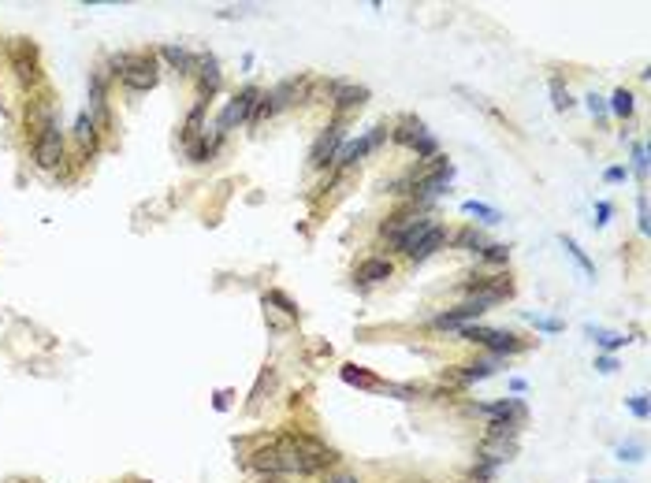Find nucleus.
Instances as JSON below:
<instances>
[{
    "mask_svg": "<svg viewBox=\"0 0 651 483\" xmlns=\"http://www.w3.org/2000/svg\"><path fill=\"white\" fill-rule=\"evenodd\" d=\"M462 338H465V342H476V346L491 349L495 357H503V354H517V349H521L517 335L499 331V328H480V323H465V328H462Z\"/></svg>",
    "mask_w": 651,
    "mask_h": 483,
    "instance_id": "3",
    "label": "nucleus"
},
{
    "mask_svg": "<svg viewBox=\"0 0 651 483\" xmlns=\"http://www.w3.org/2000/svg\"><path fill=\"white\" fill-rule=\"evenodd\" d=\"M633 108H636V101H633V94H629V89H614V97H610L607 112H614L618 120H629V115H633Z\"/></svg>",
    "mask_w": 651,
    "mask_h": 483,
    "instance_id": "20",
    "label": "nucleus"
},
{
    "mask_svg": "<svg viewBox=\"0 0 651 483\" xmlns=\"http://www.w3.org/2000/svg\"><path fill=\"white\" fill-rule=\"evenodd\" d=\"M562 245H566V253H569V257H573V260H577V264H581V271H584V276H595V264H592L588 257H584V250H581V245L569 238V234H562Z\"/></svg>",
    "mask_w": 651,
    "mask_h": 483,
    "instance_id": "25",
    "label": "nucleus"
},
{
    "mask_svg": "<svg viewBox=\"0 0 651 483\" xmlns=\"http://www.w3.org/2000/svg\"><path fill=\"white\" fill-rule=\"evenodd\" d=\"M331 483H358L354 476H346V472H339V476H331Z\"/></svg>",
    "mask_w": 651,
    "mask_h": 483,
    "instance_id": "41",
    "label": "nucleus"
},
{
    "mask_svg": "<svg viewBox=\"0 0 651 483\" xmlns=\"http://www.w3.org/2000/svg\"><path fill=\"white\" fill-rule=\"evenodd\" d=\"M265 305H279L286 316H298V305H294L286 294H279V290H268V294H265Z\"/></svg>",
    "mask_w": 651,
    "mask_h": 483,
    "instance_id": "29",
    "label": "nucleus"
},
{
    "mask_svg": "<svg viewBox=\"0 0 651 483\" xmlns=\"http://www.w3.org/2000/svg\"><path fill=\"white\" fill-rule=\"evenodd\" d=\"M417 219H421V212H417V208H402V212H395V216H391L387 224H384V238H391V242L398 245V242L410 234V227L417 224Z\"/></svg>",
    "mask_w": 651,
    "mask_h": 483,
    "instance_id": "12",
    "label": "nucleus"
},
{
    "mask_svg": "<svg viewBox=\"0 0 651 483\" xmlns=\"http://www.w3.org/2000/svg\"><path fill=\"white\" fill-rule=\"evenodd\" d=\"M63 153H68V141H63V130L56 123H49L45 130H37V134H34V164L42 167V172L60 167Z\"/></svg>",
    "mask_w": 651,
    "mask_h": 483,
    "instance_id": "1",
    "label": "nucleus"
},
{
    "mask_svg": "<svg viewBox=\"0 0 651 483\" xmlns=\"http://www.w3.org/2000/svg\"><path fill=\"white\" fill-rule=\"evenodd\" d=\"M476 257L491 260V264H506V260H510V250H506V245H484V250H480Z\"/></svg>",
    "mask_w": 651,
    "mask_h": 483,
    "instance_id": "30",
    "label": "nucleus"
},
{
    "mask_svg": "<svg viewBox=\"0 0 651 483\" xmlns=\"http://www.w3.org/2000/svg\"><path fill=\"white\" fill-rule=\"evenodd\" d=\"M462 212H465V216H476L480 224H488V227L503 224V212H499V208H491V205H484V201H465Z\"/></svg>",
    "mask_w": 651,
    "mask_h": 483,
    "instance_id": "18",
    "label": "nucleus"
},
{
    "mask_svg": "<svg viewBox=\"0 0 651 483\" xmlns=\"http://www.w3.org/2000/svg\"><path fill=\"white\" fill-rule=\"evenodd\" d=\"M11 63H15L19 82H37V52H34L30 41H19L11 49Z\"/></svg>",
    "mask_w": 651,
    "mask_h": 483,
    "instance_id": "10",
    "label": "nucleus"
},
{
    "mask_svg": "<svg viewBox=\"0 0 651 483\" xmlns=\"http://www.w3.org/2000/svg\"><path fill=\"white\" fill-rule=\"evenodd\" d=\"M391 276H395V264H391L387 257H369V260H361L358 271H354V279L365 283V286H372V283H387Z\"/></svg>",
    "mask_w": 651,
    "mask_h": 483,
    "instance_id": "9",
    "label": "nucleus"
},
{
    "mask_svg": "<svg viewBox=\"0 0 651 483\" xmlns=\"http://www.w3.org/2000/svg\"><path fill=\"white\" fill-rule=\"evenodd\" d=\"M636 208H640V231L647 234V231H651V224H647V193H640V198H636Z\"/></svg>",
    "mask_w": 651,
    "mask_h": 483,
    "instance_id": "38",
    "label": "nucleus"
},
{
    "mask_svg": "<svg viewBox=\"0 0 651 483\" xmlns=\"http://www.w3.org/2000/svg\"><path fill=\"white\" fill-rule=\"evenodd\" d=\"M603 179L607 182H625V179H629V167H618L614 164V167H607V172H603Z\"/></svg>",
    "mask_w": 651,
    "mask_h": 483,
    "instance_id": "34",
    "label": "nucleus"
},
{
    "mask_svg": "<svg viewBox=\"0 0 651 483\" xmlns=\"http://www.w3.org/2000/svg\"><path fill=\"white\" fill-rule=\"evenodd\" d=\"M198 86H201V101L213 97L220 89V63H216V56H208V52L198 60Z\"/></svg>",
    "mask_w": 651,
    "mask_h": 483,
    "instance_id": "14",
    "label": "nucleus"
},
{
    "mask_svg": "<svg viewBox=\"0 0 651 483\" xmlns=\"http://www.w3.org/2000/svg\"><path fill=\"white\" fill-rule=\"evenodd\" d=\"M156 56H160V60H168V63H172L175 71H182V75H190V71H194V63H198V60H194V56H190V52L182 49V45H164L160 52H156Z\"/></svg>",
    "mask_w": 651,
    "mask_h": 483,
    "instance_id": "16",
    "label": "nucleus"
},
{
    "mask_svg": "<svg viewBox=\"0 0 651 483\" xmlns=\"http://www.w3.org/2000/svg\"><path fill=\"white\" fill-rule=\"evenodd\" d=\"M413 153L421 156V160H436V156H439V141H436L432 134H424V138L413 141Z\"/></svg>",
    "mask_w": 651,
    "mask_h": 483,
    "instance_id": "27",
    "label": "nucleus"
},
{
    "mask_svg": "<svg viewBox=\"0 0 651 483\" xmlns=\"http://www.w3.org/2000/svg\"><path fill=\"white\" fill-rule=\"evenodd\" d=\"M260 483H279V479H260Z\"/></svg>",
    "mask_w": 651,
    "mask_h": 483,
    "instance_id": "42",
    "label": "nucleus"
},
{
    "mask_svg": "<svg viewBox=\"0 0 651 483\" xmlns=\"http://www.w3.org/2000/svg\"><path fill=\"white\" fill-rule=\"evenodd\" d=\"M130 60H134V52H115V56L108 60V71H112L115 78H120V75L130 67Z\"/></svg>",
    "mask_w": 651,
    "mask_h": 483,
    "instance_id": "32",
    "label": "nucleus"
},
{
    "mask_svg": "<svg viewBox=\"0 0 651 483\" xmlns=\"http://www.w3.org/2000/svg\"><path fill=\"white\" fill-rule=\"evenodd\" d=\"M276 446H283V450L298 453V458H302V461H309L312 468H317V472H320L324 465H331V461H335V458H331V450L324 446V442H317L312 435H302V432H298V435H283V439L276 442Z\"/></svg>",
    "mask_w": 651,
    "mask_h": 483,
    "instance_id": "5",
    "label": "nucleus"
},
{
    "mask_svg": "<svg viewBox=\"0 0 651 483\" xmlns=\"http://www.w3.org/2000/svg\"><path fill=\"white\" fill-rule=\"evenodd\" d=\"M640 453H644V446H636V442H629V446H618V458H621V461H640Z\"/></svg>",
    "mask_w": 651,
    "mask_h": 483,
    "instance_id": "33",
    "label": "nucleus"
},
{
    "mask_svg": "<svg viewBox=\"0 0 651 483\" xmlns=\"http://www.w3.org/2000/svg\"><path fill=\"white\" fill-rule=\"evenodd\" d=\"M495 364H499V357H488V361H476V364H465V368H462V380H465V383H476V380H488V375L495 372Z\"/></svg>",
    "mask_w": 651,
    "mask_h": 483,
    "instance_id": "22",
    "label": "nucleus"
},
{
    "mask_svg": "<svg viewBox=\"0 0 651 483\" xmlns=\"http://www.w3.org/2000/svg\"><path fill=\"white\" fill-rule=\"evenodd\" d=\"M551 97H555V108H558V112L573 108V97H569V89L562 86V78H551Z\"/></svg>",
    "mask_w": 651,
    "mask_h": 483,
    "instance_id": "28",
    "label": "nucleus"
},
{
    "mask_svg": "<svg viewBox=\"0 0 651 483\" xmlns=\"http://www.w3.org/2000/svg\"><path fill=\"white\" fill-rule=\"evenodd\" d=\"M424 134H428V130H424V123H421V120H402L395 130H391V138H395L398 146H413V141H417V138H424Z\"/></svg>",
    "mask_w": 651,
    "mask_h": 483,
    "instance_id": "17",
    "label": "nucleus"
},
{
    "mask_svg": "<svg viewBox=\"0 0 651 483\" xmlns=\"http://www.w3.org/2000/svg\"><path fill=\"white\" fill-rule=\"evenodd\" d=\"M335 108L339 112H350V108H361L365 97H369V89L365 86H343V82H335Z\"/></svg>",
    "mask_w": 651,
    "mask_h": 483,
    "instance_id": "15",
    "label": "nucleus"
},
{
    "mask_svg": "<svg viewBox=\"0 0 651 483\" xmlns=\"http://www.w3.org/2000/svg\"><path fill=\"white\" fill-rule=\"evenodd\" d=\"M588 335H592V338H595V342L603 346V349H621L625 342H629V338H625V335H618V331H599V328H588Z\"/></svg>",
    "mask_w": 651,
    "mask_h": 483,
    "instance_id": "26",
    "label": "nucleus"
},
{
    "mask_svg": "<svg viewBox=\"0 0 651 483\" xmlns=\"http://www.w3.org/2000/svg\"><path fill=\"white\" fill-rule=\"evenodd\" d=\"M205 104H208V101H198V104H194V112L187 115V127H182V141H187V146H190L194 138H201V134H205V130H201V115H205Z\"/></svg>",
    "mask_w": 651,
    "mask_h": 483,
    "instance_id": "21",
    "label": "nucleus"
},
{
    "mask_svg": "<svg viewBox=\"0 0 651 483\" xmlns=\"http://www.w3.org/2000/svg\"><path fill=\"white\" fill-rule=\"evenodd\" d=\"M633 167H636V175H647V146H644V141H636V146H633Z\"/></svg>",
    "mask_w": 651,
    "mask_h": 483,
    "instance_id": "31",
    "label": "nucleus"
},
{
    "mask_svg": "<svg viewBox=\"0 0 651 483\" xmlns=\"http://www.w3.org/2000/svg\"><path fill=\"white\" fill-rule=\"evenodd\" d=\"M156 78H160V60H156L153 52H134V60H130V67L120 75V82L127 89H134V94H146V89L156 86Z\"/></svg>",
    "mask_w": 651,
    "mask_h": 483,
    "instance_id": "4",
    "label": "nucleus"
},
{
    "mask_svg": "<svg viewBox=\"0 0 651 483\" xmlns=\"http://www.w3.org/2000/svg\"><path fill=\"white\" fill-rule=\"evenodd\" d=\"M443 242H447V231H443V224H436V219H432V227H428V231L421 234V242H417L406 257H410V260H428Z\"/></svg>",
    "mask_w": 651,
    "mask_h": 483,
    "instance_id": "11",
    "label": "nucleus"
},
{
    "mask_svg": "<svg viewBox=\"0 0 651 483\" xmlns=\"http://www.w3.org/2000/svg\"><path fill=\"white\" fill-rule=\"evenodd\" d=\"M384 138H387V130H384V127H372L365 138H358V141H343V149L335 153V164H339V167H354V164L361 160V156H369L372 149H380V146H384Z\"/></svg>",
    "mask_w": 651,
    "mask_h": 483,
    "instance_id": "7",
    "label": "nucleus"
},
{
    "mask_svg": "<svg viewBox=\"0 0 651 483\" xmlns=\"http://www.w3.org/2000/svg\"><path fill=\"white\" fill-rule=\"evenodd\" d=\"M488 309H491V305L484 302V297H476V294H473V297H465L462 305H454V309H447V312H439V316H436L432 323H436V328H465L469 320H476L480 312H488Z\"/></svg>",
    "mask_w": 651,
    "mask_h": 483,
    "instance_id": "8",
    "label": "nucleus"
},
{
    "mask_svg": "<svg viewBox=\"0 0 651 483\" xmlns=\"http://www.w3.org/2000/svg\"><path fill=\"white\" fill-rule=\"evenodd\" d=\"M454 245H458V250H465V253H480L484 250V234H480L476 227H462L458 234H454Z\"/></svg>",
    "mask_w": 651,
    "mask_h": 483,
    "instance_id": "19",
    "label": "nucleus"
},
{
    "mask_svg": "<svg viewBox=\"0 0 651 483\" xmlns=\"http://www.w3.org/2000/svg\"><path fill=\"white\" fill-rule=\"evenodd\" d=\"M220 146H224V134H216V130H213V138H208V134L194 138L190 146H187V156H190L194 164H208V160H213V156L220 153Z\"/></svg>",
    "mask_w": 651,
    "mask_h": 483,
    "instance_id": "13",
    "label": "nucleus"
},
{
    "mask_svg": "<svg viewBox=\"0 0 651 483\" xmlns=\"http://www.w3.org/2000/svg\"><path fill=\"white\" fill-rule=\"evenodd\" d=\"M343 380H346V383H358V387H369V390L380 387V380H376V375H369L365 368H358V364H346V368H343Z\"/></svg>",
    "mask_w": 651,
    "mask_h": 483,
    "instance_id": "23",
    "label": "nucleus"
},
{
    "mask_svg": "<svg viewBox=\"0 0 651 483\" xmlns=\"http://www.w3.org/2000/svg\"><path fill=\"white\" fill-rule=\"evenodd\" d=\"M343 141H346V127H343V120H331L328 127H324V134L317 138V146H312L309 164H312V167H328V164H335V153L343 149Z\"/></svg>",
    "mask_w": 651,
    "mask_h": 483,
    "instance_id": "6",
    "label": "nucleus"
},
{
    "mask_svg": "<svg viewBox=\"0 0 651 483\" xmlns=\"http://www.w3.org/2000/svg\"><path fill=\"white\" fill-rule=\"evenodd\" d=\"M536 328H543V331H562V323H558V320H536Z\"/></svg>",
    "mask_w": 651,
    "mask_h": 483,
    "instance_id": "40",
    "label": "nucleus"
},
{
    "mask_svg": "<svg viewBox=\"0 0 651 483\" xmlns=\"http://www.w3.org/2000/svg\"><path fill=\"white\" fill-rule=\"evenodd\" d=\"M584 101H588V112H592V115H607V101H603V97H595V94H588V97H584Z\"/></svg>",
    "mask_w": 651,
    "mask_h": 483,
    "instance_id": "37",
    "label": "nucleus"
},
{
    "mask_svg": "<svg viewBox=\"0 0 651 483\" xmlns=\"http://www.w3.org/2000/svg\"><path fill=\"white\" fill-rule=\"evenodd\" d=\"M257 101H260V89L257 86H246L242 94H234L227 101V108L220 112V120H216V134H227V130H234L239 123H250L253 112H257Z\"/></svg>",
    "mask_w": 651,
    "mask_h": 483,
    "instance_id": "2",
    "label": "nucleus"
},
{
    "mask_svg": "<svg viewBox=\"0 0 651 483\" xmlns=\"http://www.w3.org/2000/svg\"><path fill=\"white\" fill-rule=\"evenodd\" d=\"M629 409H633V413L644 420V416H647V394H636V398H629Z\"/></svg>",
    "mask_w": 651,
    "mask_h": 483,
    "instance_id": "35",
    "label": "nucleus"
},
{
    "mask_svg": "<svg viewBox=\"0 0 651 483\" xmlns=\"http://www.w3.org/2000/svg\"><path fill=\"white\" fill-rule=\"evenodd\" d=\"M595 368H599V372H614V368H618V361H614V357H599V361H595Z\"/></svg>",
    "mask_w": 651,
    "mask_h": 483,
    "instance_id": "39",
    "label": "nucleus"
},
{
    "mask_svg": "<svg viewBox=\"0 0 651 483\" xmlns=\"http://www.w3.org/2000/svg\"><path fill=\"white\" fill-rule=\"evenodd\" d=\"M75 138L82 141V146L97 138V123H94V115H89V112H78V120H75Z\"/></svg>",
    "mask_w": 651,
    "mask_h": 483,
    "instance_id": "24",
    "label": "nucleus"
},
{
    "mask_svg": "<svg viewBox=\"0 0 651 483\" xmlns=\"http://www.w3.org/2000/svg\"><path fill=\"white\" fill-rule=\"evenodd\" d=\"M610 212H614V208H610V201H595V224L603 227L607 219H610Z\"/></svg>",
    "mask_w": 651,
    "mask_h": 483,
    "instance_id": "36",
    "label": "nucleus"
}]
</instances>
